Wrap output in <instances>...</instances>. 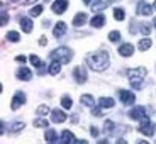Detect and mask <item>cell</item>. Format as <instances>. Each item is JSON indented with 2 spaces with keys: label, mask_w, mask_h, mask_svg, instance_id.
<instances>
[{
  "label": "cell",
  "mask_w": 156,
  "mask_h": 144,
  "mask_svg": "<svg viewBox=\"0 0 156 144\" xmlns=\"http://www.w3.org/2000/svg\"><path fill=\"white\" fill-rule=\"evenodd\" d=\"M110 63V54L107 51H95L87 56V65L95 71H104L107 70Z\"/></svg>",
  "instance_id": "cell-1"
},
{
  "label": "cell",
  "mask_w": 156,
  "mask_h": 144,
  "mask_svg": "<svg viewBox=\"0 0 156 144\" xmlns=\"http://www.w3.org/2000/svg\"><path fill=\"white\" fill-rule=\"evenodd\" d=\"M49 58L55 59V61H59V63H70V59L73 58V51L68 49V47H65V46L56 47L55 51H51Z\"/></svg>",
  "instance_id": "cell-2"
},
{
  "label": "cell",
  "mask_w": 156,
  "mask_h": 144,
  "mask_svg": "<svg viewBox=\"0 0 156 144\" xmlns=\"http://www.w3.org/2000/svg\"><path fill=\"white\" fill-rule=\"evenodd\" d=\"M146 75V68H134V70H127V76H129V82L133 85V88H141L143 85V78Z\"/></svg>",
  "instance_id": "cell-3"
},
{
  "label": "cell",
  "mask_w": 156,
  "mask_h": 144,
  "mask_svg": "<svg viewBox=\"0 0 156 144\" xmlns=\"http://www.w3.org/2000/svg\"><path fill=\"white\" fill-rule=\"evenodd\" d=\"M139 132L144 134V136H153L154 134V124L149 121L148 117L141 119V125H139Z\"/></svg>",
  "instance_id": "cell-4"
},
{
  "label": "cell",
  "mask_w": 156,
  "mask_h": 144,
  "mask_svg": "<svg viewBox=\"0 0 156 144\" xmlns=\"http://www.w3.org/2000/svg\"><path fill=\"white\" fill-rule=\"evenodd\" d=\"M119 98L124 105H133L134 102H136V97L134 93H131L129 90H119Z\"/></svg>",
  "instance_id": "cell-5"
},
{
  "label": "cell",
  "mask_w": 156,
  "mask_h": 144,
  "mask_svg": "<svg viewBox=\"0 0 156 144\" xmlns=\"http://www.w3.org/2000/svg\"><path fill=\"white\" fill-rule=\"evenodd\" d=\"M73 76H75V82L76 83H85L87 82V71L83 66H76L73 70Z\"/></svg>",
  "instance_id": "cell-6"
},
{
  "label": "cell",
  "mask_w": 156,
  "mask_h": 144,
  "mask_svg": "<svg viewBox=\"0 0 156 144\" xmlns=\"http://www.w3.org/2000/svg\"><path fill=\"white\" fill-rule=\"evenodd\" d=\"M129 117H131L133 121H141V119L146 117V109L144 107H134V109L129 112Z\"/></svg>",
  "instance_id": "cell-7"
},
{
  "label": "cell",
  "mask_w": 156,
  "mask_h": 144,
  "mask_svg": "<svg viewBox=\"0 0 156 144\" xmlns=\"http://www.w3.org/2000/svg\"><path fill=\"white\" fill-rule=\"evenodd\" d=\"M22 104H26V95H24L22 92H17V93L14 95V98H12V109L17 110Z\"/></svg>",
  "instance_id": "cell-8"
},
{
  "label": "cell",
  "mask_w": 156,
  "mask_h": 144,
  "mask_svg": "<svg viewBox=\"0 0 156 144\" xmlns=\"http://www.w3.org/2000/svg\"><path fill=\"white\" fill-rule=\"evenodd\" d=\"M153 10H154V9H151V5L146 4V2H139V4H137V9H136V12L139 16H151Z\"/></svg>",
  "instance_id": "cell-9"
},
{
  "label": "cell",
  "mask_w": 156,
  "mask_h": 144,
  "mask_svg": "<svg viewBox=\"0 0 156 144\" xmlns=\"http://www.w3.org/2000/svg\"><path fill=\"white\" fill-rule=\"evenodd\" d=\"M66 7H68V0H56L53 4V12L55 14H63L66 10Z\"/></svg>",
  "instance_id": "cell-10"
},
{
  "label": "cell",
  "mask_w": 156,
  "mask_h": 144,
  "mask_svg": "<svg viewBox=\"0 0 156 144\" xmlns=\"http://www.w3.org/2000/svg\"><path fill=\"white\" fill-rule=\"evenodd\" d=\"M87 20H88V16H87L85 12H80V14H76L73 17V26L75 27H82L83 24H87Z\"/></svg>",
  "instance_id": "cell-11"
},
{
  "label": "cell",
  "mask_w": 156,
  "mask_h": 144,
  "mask_svg": "<svg viewBox=\"0 0 156 144\" xmlns=\"http://www.w3.org/2000/svg\"><path fill=\"white\" fill-rule=\"evenodd\" d=\"M65 32H66V24L65 22H56V26L53 27V34H55V37H63Z\"/></svg>",
  "instance_id": "cell-12"
},
{
  "label": "cell",
  "mask_w": 156,
  "mask_h": 144,
  "mask_svg": "<svg viewBox=\"0 0 156 144\" xmlns=\"http://www.w3.org/2000/svg\"><path fill=\"white\" fill-rule=\"evenodd\" d=\"M51 121L53 122H56V124H61V122H65L66 121V114L65 112H61V110H53V114H51Z\"/></svg>",
  "instance_id": "cell-13"
},
{
  "label": "cell",
  "mask_w": 156,
  "mask_h": 144,
  "mask_svg": "<svg viewBox=\"0 0 156 144\" xmlns=\"http://www.w3.org/2000/svg\"><path fill=\"white\" fill-rule=\"evenodd\" d=\"M133 53H134V46L133 44H122L121 47H119V54L121 56H126V58H127V56H133Z\"/></svg>",
  "instance_id": "cell-14"
},
{
  "label": "cell",
  "mask_w": 156,
  "mask_h": 144,
  "mask_svg": "<svg viewBox=\"0 0 156 144\" xmlns=\"http://www.w3.org/2000/svg\"><path fill=\"white\" fill-rule=\"evenodd\" d=\"M17 78L22 80V82H27V80L32 78V71L29 70V68H20V70L17 71Z\"/></svg>",
  "instance_id": "cell-15"
},
{
  "label": "cell",
  "mask_w": 156,
  "mask_h": 144,
  "mask_svg": "<svg viewBox=\"0 0 156 144\" xmlns=\"http://www.w3.org/2000/svg\"><path fill=\"white\" fill-rule=\"evenodd\" d=\"M20 27H22L24 32H31L32 31V20L29 17H20Z\"/></svg>",
  "instance_id": "cell-16"
},
{
  "label": "cell",
  "mask_w": 156,
  "mask_h": 144,
  "mask_svg": "<svg viewBox=\"0 0 156 144\" xmlns=\"http://www.w3.org/2000/svg\"><path fill=\"white\" fill-rule=\"evenodd\" d=\"M98 105H100L102 109H112V107H114V98L102 97L100 100H98Z\"/></svg>",
  "instance_id": "cell-17"
},
{
  "label": "cell",
  "mask_w": 156,
  "mask_h": 144,
  "mask_svg": "<svg viewBox=\"0 0 156 144\" xmlns=\"http://www.w3.org/2000/svg\"><path fill=\"white\" fill-rule=\"evenodd\" d=\"M110 2H112V0H97V2L94 4V7H92V10H94V12L102 10V9L109 7V5H110Z\"/></svg>",
  "instance_id": "cell-18"
},
{
  "label": "cell",
  "mask_w": 156,
  "mask_h": 144,
  "mask_svg": "<svg viewBox=\"0 0 156 144\" xmlns=\"http://www.w3.org/2000/svg\"><path fill=\"white\" fill-rule=\"evenodd\" d=\"M104 24H105V17L104 16H95L92 19V26L94 27H104Z\"/></svg>",
  "instance_id": "cell-19"
},
{
  "label": "cell",
  "mask_w": 156,
  "mask_h": 144,
  "mask_svg": "<svg viewBox=\"0 0 156 144\" xmlns=\"http://www.w3.org/2000/svg\"><path fill=\"white\" fill-rule=\"evenodd\" d=\"M80 100H82L83 105L90 107V109H92V107H94V104H95V100H94V97H92V95H82V98H80Z\"/></svg>",
  "instance_id": "cell-20"
},
{
  "label": "cell",
  "mask_w": 156,
  "mask_h": 144,
  "mask_svg": "<svg viewBox=\"0 0 156 144\" xmlns=\"http://www.w3.org/2000/svg\"><path fill=\"white\" fill-rule=\"evenodd\" d=\"M44 139H46L48 142H56V141H58V134H56V131H46Z\"/></svg>",
  "instance_id": "cell-21"
},
{
  "label": "cell",
  "mask_w": 156,
  "mask_h": 144,
  "mask_svg": "<svg viewBox=\"0 0 156 144\" xmlns=\"http://www.w3.org/2000/svg\"><path fill=\"white\" fill-rule=\"evenodd\" d=\"M59 71H61V63L59 61H55V63H51L49 65V73L51 75H58Z\"/></svg>",
  "instance_id": "cell-22"
},
{
  "label": "cell",
  "mask_w": 156,
  "mask_h": 144,
  "mask_svg": "<svg viewBox=\"0 0 156 144\" xmlns=\"http://www.w3.org/2000/svg\"><path fill=\"white\" fill-rule=\"evenodd\" d=\"M61 141H63V142H70V141H75L73 132H70V131H63V134H61Z\"/></svg>",
  "instance_id": "cell-23"
},
{
  "label": "cell",
  "mask_w": 156,
  "mask_h": 144,
  "mask_svg": "<svg viewBox=\"0 0 156 144\" xmlns=\"http://www.w3.org/2000/svg\"><path fill=\"white\" fill-rule=\"evenodd\" d=\"M114 17H115L117 20H124V17H126V12H124V9H121V7L114 9Z\"/></svg>",
  "instance_id": "cell-24"
},
{
  "label": "cell",
  "mask_w": 156,
  "mask_h": 144,
  "mask_svg": "<svg viewBox=\"0 0 156 144\" xmlns=\"http://www.w3.org/2000/svg\"><path fill=\"white\" fill-rule=\"evenodd\" d=\"M61 105L65 107V109H71V107H73V100H71V97L65 95V97L61 98Z\"/></svg>",
  "instance_id": "cell-25"
},
{
  "label": "cell",
  "mask_w": 156,
  "mask_h": 144,
  "mask_svg": "<svg viewBox=\"0 0 156 144\" xmlns=\"http://www.w3.org/2000/svg\"><path fill=\"white\" fill-rule=\"evenodd\" d=\"M19 39H20V36H19V32H17V31H10V32H7V41L17 43Z\"/></svg>",
  "instance_id": "cell-26"
},
{
  "label": "cell",
  "mask_w": 156,
  "mask_h": 144,
  "mask_svg": "<svg viewBox=\"0 0 156 144\" xmlns=\"http://www.w3.org/2000/svg\"><path fill=\"white\" fill-rule=\"evenodd\" d=\"M151 39H143V41H139V44H137V47L139 49H143V51H146L148 47H151Z\"/></svg>",
  "instance_id": "cell-27"
},
{
  "label": "cell",
  "mask_w": 156,
  "mask_h": 144,
  "mask_svg": "<svg viewBox=\"0 0 156 144\" xmlns=\"http://www.w3.org/2000/svg\"><path fill=\"white\" fill-rule=\"evenodd\" d=\"M109 41H112V43H117V41H121V32H119V31H112V32H109Z\"/></svg>",
  "instance_id": "cell-28"
},
{
  "label": "cell",
  "mask_w": 156,
  "mask_h": 144,
  "mask_svg": "<svg viewBox=\"0 0 156 144\" xmlns=\"http://www.w3.org/2000/svg\"><path fill=\"white\" fill-rule=\"evenodd\" d=\"M104 129H105V132H107V134H112V132H114V129H115V125H114L112 121H105V124H104Z\"/></svg>",
  "instance_id": "cell-29"
},
{
  "label": "cell",
  "mask_w": 156,
  "mask_h": 144,
  "mask_svg": "<svg viewBox=\"0 0 156 144\" xmlns=\"http://www.w3.org/2000/svg\"><path fill=\"white\" fill-rule=\"evenodd\" d=\"M29 61H31L32 65H34V66H37V68H43V61H41V59H39L37 56H34V54H32L31 58H29Z\"/></svg>",
  "instance_id": "cell-30"
},
{
  "label": "cell",
  "mask_w": 156,
  "mask_h": 144,
  "mask_svg": "<svg viewBox=\"0 0 156 144\" xmlns=\"http://www.w3.org/2000/svg\"><path fill=\"white\" fill-rule=\"evenodd\" d=\"M36 112H37V115H46V114H49V109L46 105H39L36 109Z\"/></svg>",
  "instance_id": "cell-31"
},
{
  "label": "cell",
  "mask_w": 156,
  "mask_h": 144,
  "mask_svg": "<svg viewBox=\"0 0 156 144\" xmlns=\"http://www.w3.org/2000/svg\"><path fill=\"white\" fill-rule=\"evenodd\" d=\"M41 12H43V5H36L34 9H31V16L32 17H37Z\"/></svg>",
  "instance_id": "cell-32"
},
{
  "label": "cell",
  "mask_w": 156,
  "mask_h": 144,
  "mask_svg": "<svg viewBox=\"0 0 156 144\" xmlns=\"http://www.w3.org/2000/svg\"><path fill=\"white\" fill-rule=\"evenodd\" d=\"M7 22H9V14H7V9H5V7H2V22H0V24H2V26H5Z\"/></svg>",
  "instance_id": "cell-33"
},
{
  "label": "cell",
  "mask_w": 156,
  "mask_h": 144,
  "mask_svg": "<svg viewBox=\"0 0 156 144\" xmlns=\"http://www.w3.org/2000/svg\"><path fill=\"white\" fill-rule=\"evenodd\" d=\"M24 127H26V124H24V122H14L10 129L16 132V131H20V129H24Z\"/></svg>",
  "instance_id": "cell-34"
},
{
  "label": "cell",
  "mask_w": 156,
  "mask_h": 144,
  "mask_svg": "<svg viewBox=\"0 0 156 144\" xmlns=\"http://www.w3.org/2000/svg\"><path fill=\"white\" fill-rule=\"evenodd\" d=\"M34 125L36 127H48V121H44V119H36Z\"/></svg>",
  "instance_id": "cell-35"
},
{
  "label": "cell",
  "mask_w": 156,
  "mask_h": 144,
  "mask_svg": "<svg viewBox=\"0 0 156 144\" xmlns=\"http://www.w3.org/2000/svg\"><path fill=\"white\" fill-rule=\"evenodd\" d=\"M141 31H143V34H144V36H148V34H149V31H151V29H149V26H148V24L141 22Z\"/></svg>",
  "instance_id": "cell-36"
},
{
  "label": "cell",
  "mask_w": 156,
  "mask_h": 144,
  "mask_svg": "<svg viewBox=\"0 0 156 144\" xmlns=\"http://www.w3.org/2000/svg\"><path fill=\"white\" fill-rule=\"evenodd\" d=\"M92 115H94V117H100L102 115V110L98 109V107H92Z\"/></svg>",
  "instance_id": "cell-37"
},
{
  "label": "cell",
  "mask_w": 156,
  "mask_h": 144,
  "mask_svg": "<svg viewBox=\"0 0 156 144\" xmlns=\"http://www.w3.org/2000/svg\"><path fill=\"white\" fill-rule=\"evenodd\" d=\"M90 134H92L94 137H98V134H100V132H98L97 127H90Z\"/></svg>",
  "instance_id": "cell-38"
},
{
  "label": "cell",
  "mask_w": 156,
  "mask_h": 144,
  "mask_svg": "<svg viewBox=\"0 0 156 144\" xmlns=\"http://www.w3.org/2000/svg\"><path fill=\"white\" fill-rule=\"evenodd\" d=\"M39 44H41V46H46V44H48V39H46V37H41V39H39Z\"/></svg>",
  "instance_id": "cell-39"
},
{
  "label": "cell",
  "mask_w": 156,
  "mask_h": 144,
  "mask_svg": "<svg viewBox=\"0 0 156 144\" xmlns=\"http://www.w3.org/2000/svg\"><path fill=\"white\" fill-rule=\"evenodd\" d=\"M17 61H19V63H26V58H24V56H17Z\"/></svg>",
  "instance_id": "cell-40"
},
{
  "label": "cell",
  "mask_w": 156,
  "mask_h": 144,
  "mask_svg": "<svg viewBox=\"0 0 156 144\" xmlns=\"http://www.w3.org/2000/svg\"><path fill=\"white\" fill-rule=\"evenodd\" d=\"M34 2H36V0H26V4H27V5L29 4H34Z\"/></svg>",
  "instance_id": "cell-41"
},
{
  "label": "cell",
  "mask_w": 156,
  "mask_h": 144,
  "mask_svg": "<svg viewBox=\"0 0 156 144\" xmlns=\"http://www.w3.org/2000/svg\"><path fill=\"white\" fill-rule=\"evenodd\" d=\"M83 2H85V4H90V2H92V0H83Z\"/></svg>",
  "instance_id": "cell-42"
},
{
  "label": "cell",
  "mask_w": 156,
  "mask_h": 144,
  "mask_svg": "<svg viewBox=\"0 0 156 144\" xmlns=\"http://www.w3.org/2000/svg\"><path fill=\"white\" fill-rule=\"evenodd\" d=\"M153 24H154V27H156V17H154V20H153Z\"/></svg>",
  "instance_id": "cell-43"
},
{
  "label": "cell",
  "mask_w": 156,
  "mask_h": 144,
  "mask_svg": "<svg viewBox=\"0 0 156 144\" xmlns=\"http://www.w3.org/2000/svg\"><path fill=\"white\" fill-rule=\"evenodd\" d=\"M153 9H154V10H156V2H154V5H153Z\"/></svg>",
  "instance_id": "cell-44"
},
{
  "label": "cell",
  "mask_w": 156,
  "mask_h": 144,
  "mask_svg": "<svg viewBox=\"0 0 156 144\" xmlns=\"http://www.w3.org/2000/svg\"><path fill=\"white\" fill-rule=\"evenodd\" d=\"M9 2H19V0H9Z\"/></svg>",
  "instance_id": "cell-45"
}]
</instances>
